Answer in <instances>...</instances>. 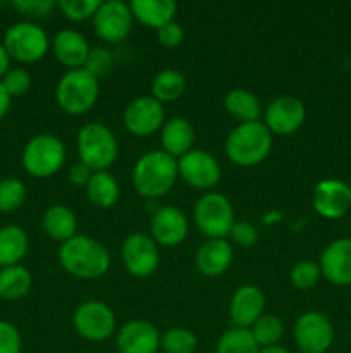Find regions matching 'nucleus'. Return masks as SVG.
Segmentation results:
<instances>
[{"label":"nucleus","instance_id":"obj_1","mask_svg":"<svg viewBox=\"0 0 351 353\" xmlns=\"http://www.w3.org/2000/svg\"><path fill=\"white\" fill-rule=\"evenodd\" d=\"M62 269L78 279H100L109 272L110 254L100 241L76 234L58 250Z\"/></svg>","mask_w":351,"mask_h":353},{"label":"nucleus","instance_id":"obj_2","mask_svg":"<svg viewBox=\"0 0 351 353\" xmlns=\"http://www.w3.org/2000/svg\"><path fill=\"white\" fill-rule=\"evenodd\" d=\"M178 178V161L164 150L147 152L133 168L134 190L147 200H157L167 195L174 188Z\"/></svg>","mask_w":351,"mask_h":353},{"label":"nucleus","instance_id":"obj_3","mask_svg":"<svg viewBox=\"0 0 351 353\" xmlns=\"http://www.w3.org/2000/svg\"><path fill=\"white\" fill-rule=\"evenodd\" d=\"M272 133L264 123L237 124L226 140V155L237 168H255L268 157Z\"/></svg>","mask_w":351,"mask_h":353},{"label":"nucleus","instance_id":"obj_4","mask_svg":"<svg viewBox=\"0 0 351 353\" xmlns=\"http://www.w3.org/2000/svg\"><path fill=\"white\" fill-rule=\"evenodd\" d=\"M100 95L98 78L85 68L71 69L58 79L55 99L58 107L69 116H81L93 109Z\"/></svg>","mask_w":351,"mask_h":353},{"label":"nucleus","instance_id":"obj_5","mask_svg":"<svg viewBox=\"0 0 351 353\" xmlns=\"http://www.w3.org/2000/svg\"><path fill=\"white\" fill-rule=\"evenodd\" d=\"M76 147L79 161L88 165L93 172L109 171L119 155L116 134L102 123L85 124L78 133Z\"/></svg>","mask_w":351,"mask_h":353},{"label":"nucleus","instance_id":"obj_6","mask_svg":"<svg viewBox=\"0 0 351 353\" xmlns=\"http://www.w3.org/2000/svg\"><path fill=\"white\" fill-rule=\"evenodd\" d=\"M21 161H23L24 171L33 178H50V176L57 174L64 165V143L54 134L40 133L24 145Z\"/></svg>","mask_w":351,"mask_h":353},{"label":"nucleus","instance_id":"obj_7","mask_svg":"<svg viewBox=\"0 0 351 353\" xmlns=\"http://www.w3.org/2000/svg\"><path fill=\"white\" fill-rule=\"evenodd\" d=\"M196 228L209 240H226L234 226L233 203L222 193H205L193 209Z\"/></svg>","mask_w":351,"mask_h":353},{"label":"nucleus","instance_id":"obj_8","mask_svg":"<svg viewBox=\"0 0 351 353\" xmlns=\"http://www.w3.org/2000/svg\"><path fill=\"white\" fill-rule=\"evenodd\" d=\"M2 43L9 52L10 59L24 64H33L43 59L50 47L47 33L31 21H19L12 24L3 34Z\"/></svg>","mask_w":351,"mask_h":353},{"label":"nucleus","instance_id":"obj_9","mask_svg":"<svg viewBox=\"0 0 351 353\" xmlns=\"http://www.w3.org/2000/svg\"><path fill=\"white\" fill-rule=\"evenodd\" d=\"M292 338L303 353H326L334 343V326L326 314L308 310L296 319Z\"/></svg>","mask_w":351,"mask_h":353},{"label":"nucleus","instance_id":"obj_10","mask_svg":"<svg viewBox=\"0 0 351 353\" xmlns=\"http://www.w3.org/2000/svg\"><path fill=\"white\" fill-rule=\"evenodd\" d=\"M76 333L88 341H103L116 333V314L107 303L98 300L83 302L72 316Z\"/></svg>","mask_w":351,"mask_h":353},{"label":"nucleus","instance_id":"obj_11","mask_svg":"<svg viewBox=\"0 0 351 353\" xmlns=\"http://www.w3.org/2000/svg\"><path fill=\"white\" fill-rule=\"evenodd\" d=\"M123 262L126 271L136 279H147L157 271L160 262V252L153 238L145 233H134L124 240Z\"/></svg>","mask_w":351,"mask_h":353},{"label":"nucleus","instance_id":"obj_12","mask_svg":"<svg viewBox=\"0 0 351 353\" xmlns=\"http://www.w3.org/2000/svg\"><path fill=\"white\" fill-rule=\"evenodd\" d=\"M133 12L129 3L120 0L100 2L98 10L93 16V28L98 38L107 43H119L126 40L133 28Z\"/></svg>","mask_w":351,"mask_h":353},{"label":"nucleus","instance_id":"obj_13","mask_svg":"<svg viewBox=\"0 0 351 353\" xmlns=\"http://www.w3.org/2000/svg\"><path fill=\"white\" fill-rule=\"evenodd\" d=\"M178 172L186 185L198 190H210L220 181L222 169L212 154L193 148L178 161Z\"/></svg>","mask_w":351,"mask_h":353},{"label":"nucleus","instance_id":"obj_14","mask_svg":"<svg viewBox=\"0 0 351 353\" xmlns=\"http://www.w3.org/2000/svg\"><path fill=\"white\" fill-rule=\"evenodd\" d=\"M164 103L153 97H138L124 110V126L131 134L138 138L150 137L164 126Z\"/></svg>","mask_w":351,"mask_h":353},{"label":"nucleus","instance_id":"obj_15","mask_svg":"<svg viewBox=\"0 0 351 353\" xmlns=\"http://www.w3.org/2000/svg\"><path fill=\"white\" fill-rule=\"evenodd\" d=\"M265 126L272 134L286 137L303 126L306 117L305 103L291 95L277 97L265 109Z\"/></svg>","mask_w":351,"mask_h":353},{"label":"nucleus","instance_id":"obj_16","mask_svg":"<svg viewBox=\"0 0 351 353\" xmlns=\"http://www.w3.org/2000/svg\"><path fill=\"white\" fill-rule=\"evenodd\" d=\"M313 209L326 219H341L351 209V188L339 179H322L313 188Z\"/></svg>","mask_w":351,"mask_h":353},{"label":"nucleus","instance_id":"obj_17","mask_svg":"<svg viewBox=\"0 0 351 353\" xmlns=\"http://www.w3.org/2000/svg\"><path fill=\"white\" fill-rule=\"evenodd\" d=\"M189 223L186 214L174 205H164L155 210L150 223L151 238L162 247H176L188 236Z\"/></svg>","mask_w":351,"mask_h":353},{"label":"nucleus","instance_id":"obj_18","mask_svg":"<svg viewBox=\"0 0 351 353\" xmlns=\"http://www.w3.org/2000/svg\"><path fill=\"white\" fill-rule=\"evenodd\" d=\"M119 353H157L160 348V333L148 321H129L116 336Z\"/></svg>","mask_w":351,"mask_h":353},{"label":"nucleus","instance_id":"obj_19","mask_svg":"<svg viewBox=\"0 0 351 353\" xmlns=\"http://www.w3.org/2000/svg\"><path fill=\"white\" fill-rule=\"evenodd\" d=\"M320 272L336 286L351 285V240L341 238L323 248L320 255Z\"/></svg>","mask_w":351,"mask_h":353},{"label":"nucleus","instance_id":"obj_20","mask_svg":"<svg viewBox=\"0 0 351 353\" xmlns=\"http://www.w3.org/2000/svg\"><path fill=\"white\" fill-rule=\"evenodd\" d=\"M265 310V296L258 286L243 285L233 293L229 302V316L234 327L250 330Z\"/></svg>","mask_w":351,"mask_h":353},{"label":"nucleus","instance_id":"obj_21","mask_svg":"<svg viewBox=\"0 0 351 353\" xmlns=\"http://www.w3.org/2000/svg\"><path fill=\"white\" fill-rule=\"evenodd\" d=\"M52 50H54L57 61L71 71V69L85 68L92 48L79 31L62 30L55 34L54 41H52Z\"/></svg>","mask_w":351,"mask_h":353},{"label":"nucleus","instance_id":"obj_22","mask_svg":"<svg viewBox=\"0 0 351 353\" xmlns=\"http://www.w3.org/2000/svg\"><path fill=\"white\" fill-rule=\"evenodd\" d=\"M234 252L227 240H206L198 248L195 264L206 278H219L233 264Z\"/></svg>","mask_w":351,"mask_h":353},{"label":"nucleus","instance_id":"obj_23","mask_svg":"<svg viewBox=\"0 0 351 353\" xmlns=\"http://www.w3.org/2000/svg\"><path fill=\"white\" fill-rule=\"evenodd\" d=\"M162 150L171 157H179L193 150L195 143V128L184 117H174L162 126Z\"/></svg>","mask_w":351,"mask_h":353},{"label":"nucleus","instance_id":"obj_24","mask_svg":"<svg viewBox=\"0 0 351 353\" xmlns=\"http://www.w3.org/2000/svg\"><path fill=\"white\" fill-rule=\"evenodd\" d=\"M129 7L134 19L145 26L155 28V31L174 21L178 12V6L172 0H133Z\"/></svg>","mask_w":351,"mask_h":353},{"label":"nucleus","instance_id":"obj_25","mask_svg":"<svg viewBox=\"0 0 351 353\" xmlns=\"http://www.w3.org/2000/svg\"><path fill=\"white\" fill-rule=\"evenodd\" d=\"M43 230L48 238L65 243L78 234V219L65 205H52L43 214Z\"/></svg>","mask_w":351,"mask_h":353},{"label":"nucleus","instance_id":"obj_26","mask_svg":"<svg viewBox=\"0 0 351 353\" xmlns=\"http://www.w3.org/2000/svg\"><path fill=\"white\" fill-rule=\"evenodd\" d=\"M30 248L28 233L19 226L0 228V269L17 265Z\"/></svg>","mask_w":351,"mask_h":353},{"label":"nucleus","instance_id":"obj_27","mask_svg":"<svg viewBox=\"0 0 351 353\" xmlns=\"http://www.w3.org/2000/svg\"><path fill=\"white\" fill-rule=\"evenodd\" d=\"M120 195L119 183L109 171L93 172L92 179L86 185V196L98 209H112Z\"/></svg>","mask_w":351,"mask_h":353},{"label":"nucleus","instance_id":"obj_28","mask_svg":"<svg viewBox=\"0 0 351 353\" xmlns=\"http://www.w3.org/2000/svg\"><path fill=\"white\" fill-rule=\"evenodd\" d=\"M224 109L240 124L255 123L260 117V102L251 92L244 88H234L224 99Z\"/></svg>","mask_w":351,"mask_h":353},{"label":"nucleus","instance_id":"obj_29","mask_svg":"<svg viewBox=\"0 0 351 353\" xmlns=\"http://www.w3.org/2000/svg\"><path fill=\"white\" fill-rule=\"evenodd\" d=\"M33 285V276L24 265H10L0 269V299L19 300L28 295Z\"/></svg>","mask_w":351,"mask_h":353},{"label":"nucleus","instance_id":"obj_30","mask_svg":"<svg viewBox=\"0 0 351 353\" xmlns=\"http://www.w3.org/2000/svg\"><path fill=\"white\" fill-rule=\"evenodd\" d=\"M186 90V79L176 69H164L158 72L151 83V97L160 103L174 102L181 99Z\"/></svg>","mask_w":351,"mask_h":353},{"label":"nucleus","instance_id":"obj_31","mask_svg":"<svg viewBox=\"0 0 351 353\" xmlns=\"http://www.w3.org/2000/svg\"><path fill=\"white\" fill-rule=\"evenodd\" d=\"M260 347L255 341L250 330L244 327H231L215 345V353H258Z\"/></svg>","mask_w":351,"mask_h":353},{"label":"nucleus","instance_id":"obj_32","mask_svg":"<svg viewBox=\"0 0 351 353\" xmlns=\"http://www.w3.org/2000/svg\"><path fill=\"white\" fill-rule=\"evenodd\" d=\"M250 333L253 334L255 341L260 348L274 347L284 336V324L274 314H264L253 326L250 327Z\"/></svg>","mask_w":351,"mask_h":353},{"label":"nucleus","instance_id":"obj_33","mask_svg":"<svg viewBox=\"0 0 351 353\" xmlns=\"http://www.w3.org/2000/svg\"><path fill=\"white\" fill-rule=\"evenodd\" d=\"M198 347L195 333L186 327H171L160 336V348L164 353H195Z\"/></svg>","mask_w":351,"mask_h":353},{"label":"nucleus","instance_id":"obj_34","mask_svg":"<svg viewBox=\"0 0 351 353\" xmlns=\"http://www.w3.org/2000/svg\"><path fill=\"white\" fill-rule=\"evenodd\" d=\"M26 202V186L17 178L0 181V212H14Z\"/></svg>","mask_w":351,"mask_h":353},{"label":"nucleus","instance_id":"obj_35","mask_svg":"<svg viewBox=\"0 0 351 353\" xmlns=\"http://www.w3.org/2000/svg\"><path fill=\"white\" fill-rule=\"evenodd\" d=\"M320 276H322V272H320V265L317 262L299 261L292 265L289 279H291V285L296 290L306 292V290H312L319 283Z\"/></svg>","mask_w":351,"mask_h":353},{"label":"nucleus","instance_id":"obj_36","mask_svg":"<svg viewBox=\"0 0 351 353\" xmlns=\"http://www.w3.org/2000/svg\"><path fill=\"white\" fill-rule=\"evenodd\" d=\"M57 7L69 21L79 23V21L93 19L100 7V0H61Z\"/></svg>","mask_w":351,"mask_h":353},{"label":"nucleus","instance_id":"obj_37","mask_svg":"<svg viewBox=\"0 0 351 353\" xmlns=\"http://www.w3.org/2000/svg\"><path fill=\"white\" fill-rule=\"evenodd\" d=\"M0 81L10 97H21L31 88V74L23 68H10Z\"/></svg>","mask_w":351,"mask_h":353},{"label":"nucleus","instance_id":"obj_38","mask_svg":"<svg viewBox=\"0 0 351 353\" xmlns=\"http://www.w3.org/2000/svg\"><path fill=\"white\" fill-rule=\"evenodd\" d=\"M112 65H114L112 54H110L107 48L96 47L89 50L85 69L89 72V74L95 76V78H100V76H105L107 72H110Z\"/></svg>","mask_w":351,"mask_h":353},{"label":"nucleus","instance_id":"obj_39","mask_svg":"<svg viewBox=\"0 0 351 353\" xmlns=\"http://www.w3.org/2000/svg\"><path fill=\"white\" fill-rule=\"evenodd\" d=\"M229 238L233 240L234 245H237V247L250 248L257 243L258 231L257 228L251 223H248V221H236L233 230H231Z\"/></svg>","mask_w":351,"mask_h":353},{"label":"nucleus","instance_id":"obj_40","mask_svg":"<svg viewBox=\"0 0 351 353\" xmlns=\"http://www.w3.org/2000/svg\"><path fill=\"white\" fill-rule=\"evenodd\" d=\"M19 330L9 321H0V353H21Z\"/></svg>","mask_w":351,"mask_h":353},{"label":"nucleus","instance_id":"obj_41","mask_svg":"<svg viewBox=\"0 0 351 353\" xmlns=\"http://www.w3.org/2000/svg\"><path fill=\"white\" fill-rule=\"evenodd\" d=\"M157 40L162 47L165 48H176L182 43L184 40V30L178 21H171L165 26L157 30Z\"/></svg>","mask_w":351,"mask_h":353},{"label":"nucleus","instance_id":"obj_42","mask_svg":"<svg viewBox=\"0 0 351 353\" xmlns=\"http://www.w3.org/2000/svg\"><path fill=\"white\" fill-rule=\"evenodd\" d=\"M12 6L28 17H45L57 3L52 0H17Z\"/></svg>","mask_w":351,"mask_h":353},{"label":"nucleus","instance_id":"obj_43","mask_svg":"<svg viewBox=\"0 0 351 353\" xmlns=\"http://www.w3.org/2000/svg\"><path fill=\"white\" fill-rule=\"evenodd\" d=\"M93 171L86 164H83L81 161L74 162V164L69 168V181L74 186H85L88 185V181L92 179Z\"/></svg>","mask_w":351,"mask_h":353},{"label":"nucleus","instance_id":"obj_44","mask_svg":"<svg viewBox=\"0 0 351 353\" xmlns=\"http://www.w3.org/2000/svg\"><path fill=\"white\" fill-rule=\"evenodd\" d=\"M10 102H12V97L7 93V90L3 88L2 81H0V119H2L7 112H9Z\"/></svg>","mask_w":351,"mask_h":353},{"label":"nucleus","instance_id":"obj_45","mask_svg":"<svg viewBox=\"0 0 351 353\" xmlns=\"http://www.w3.org/2000/svg\"><path fill=\"white\" fill-rule=\"evenodd\" d=\"M10 69V55L7 52V48L3 47V43L0 41V78H3L7 71Z\"/></svg>","mask_w":351,"mask_h":353},{"label":"nucleus","instance_id":"obj_46","mask_svg":"<svg viewBox=\"0 0 351 353\" xmlns=\"http://www.w3.org/2000/svg\"><path fill=\"white\" fill-rule=\"evenodd\" d=\"M258 353H289L286 350L284 347H281V345H274V347H267V348H260V352Z\"/></svg>","mask_w":351,"mask_h":353},{"label":"nucleus","instance_id":"obj_47","mask_svg":"<svg viewBox=\"0 0 351 353\" xmlns=\"http://www.w3.org/2000/svg\"><path fill=\"white\" fill-rule=\"evenodd\" d=\"M0 7H2V2H0Z\"/></svg>","mask_w":351,"mask_h":353}]
</instances>
